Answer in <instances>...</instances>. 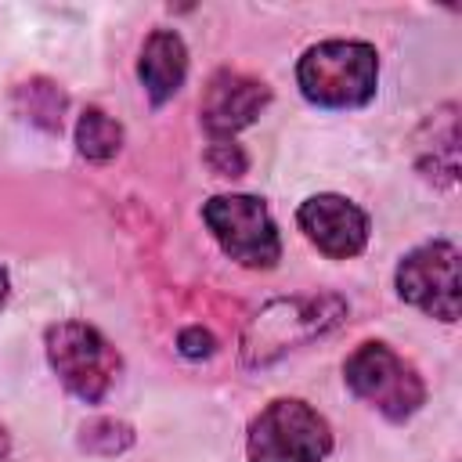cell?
Returning a JSON list of instances; mask_svg holds the SVG:
<instances>
[{
	"label": "cell",
	"instance_id": "1",
	"mask_svg": "<svg viewBox=\"0 0 462 462\" xmlns=\"http://www.w3.org/2000/svg\"><path fill=\"white\" fill-rule=\"evenodd\" d=\"M379 61L368 43L328 40L300 58L296 79L307 101L321 108H357L375 94Z\"/></svg>",
	"mask_w": 462,
	"mask_h": 462
},
{
	"label": "cell",
	"instance_id": "2",
	"mask_svg": "<svg viewBox=\"0 0 462 462\" xmlns=\"http://www.w3.org/2000/svg\"><path fill=\"white\" fill-rule=\"evenodd\" d=\"M328 422L303 401H271L249 426V462H321Z\"/></svg>",
	"mask_w": 462,
	"mask_h": 462
},
{
	"label": "cell",
	"instance_id": "3",
	"mask_svg": "<svg viewBox=\"0 0 462 462\" xmlns=\"http://www.w3.org/2000/svg\"><path fill=\"white\" fill-rule=\"evenodd\" d=\"M47 357H51V368L58 372V379L87 404L101 401L119 375V354L97 328H90L83 321L54 325L47 332Z\"/></svg>",
	"mask_w": 462,
	"mask_h": 462
},
{
	"label": "cell",
	"instance_id": "4",
	"mask_svg": "<svg viewBox=\"0 0 462 462\" xmlns=\"http://www.w3.org/2000/svg\"><path fill=\"white\" fill-rule=\"evenodd\" d=\"M343 372H346V386L361 401L379 408L386 419H408L426 397L419 372L386 343H361L346 357Z\"/></svg>",
	"mask_w": 462,
	"mask_h": 462
},
{
	"label": "cell",
	"instance_id": "5",
	"mask_svg": "<svg viewBox=\"0 0 462 462\" xmlns=\"http://www.w3.org/2000/svg\"><path fill=\"white\" fill-rule=\"evenodd\" d=\"M202 220L209 224L220 249L242 267H274L282 242L267 206L253 195H217L202 206Z\"/></svg>",
	"mask_w": 462,
	"mask_h": 462
},
{
	"label": "cell",
	"instance_id": "6",
	"mask_svg": "<svg viewBox=\"0 0 462 462\" xmlns=\"http://www.w3.org/2000/svg\"><path fill=\"white\" fill-rule=\"evenodd\" d=\"M397 292L430 318H458V249L451 242H430L411 249L397 267Z\"/></svg>",
	"mask_w": 462,
	"mask_h": 462
},
{
	"label": "cell",
	"instance_id": "7",
	"mask_svg": "<svg viewBox=\"0 0 462 462\" xmlns=\"http://www.w3.org/2000/svg\"><path fill=\"white\" fill-rule=\"evenodd\" d=\"M300 227L325 256L336 260L357 256L368 242V217L343 195H310L300 206Z\"/></svg>",
	"mask_w": 462,
	"mask_h": 462
},
{
	"label": "cell",
	"instance_id": "8",
	"mask_svg": "<svg viewBox=\"0 0 462 462\" xmlns=\"http://www.w3.org/2000/svg\"><path fill=\"white\" fill-rule=\"evenodd\" d=\"M267 105V87L260 79H249L242 72H217L209 83H206V94H202V123L209 134H235L242 126H249L260 108Z\"/></svg>",
	"mask_w": 462,
	"mask_h": 462
},
{
	"label": "cell",
	"instance_id": "9",
	"mask_svg": "<svg viewBox=\"0 0 462 462\" xmlns=\"http://www.w3.org/2000/svg\"><path fill=\"white\" fill-rule=\"evenodd\" d=\"M184 72H188V51H184L180 36L170 32V29H155L144 40V51H141V61H137V76L144 83V94L155 105L170 101L180 90Z\"/></svg>",
	"mask_w": 462,
	"mask_h": 462
},
{
	"label": "cell",
	"instance_id": "10",
	"mask_svg": "<svg viewBox=\"0 0 462 462\" xmlns=\"http://www.w3.org/2000/svg\"><path fill=\"white\" fill-rule=\"evenodd\" d=\"M76 144H79V152H83L87 159L105 162V159H112V155L119 152V144H123V126H119L112 116H105L101 108H87V112L79 116V123H76Z\"/></svg>",
	"mask_w": 462,
	"mask_h": 462
},
{
	"label": "cell",
	"instance_id": "11",
	"mask_svg": "<svg viewBox=\"0 0 462 462\" xmlns=\"http://www.w3.org/2000/svg\"><path fill=\"white\" fill-rule=\"evenodd\" d=\"M209 166H213L220 177H238V173L245 170V155L238 152V144L217 141V144L209 148Z\"/></svg>",
	"mask_w": 462,
	"mask_h": 462
},
{
	"label": "cell",
	"instance_id": "12",
	"mask_svg": "<svg viewBox=\"0 0 462 462\" xmlns=\"http://www.w3.org/2000/svg\"><path fill=\"white\" fill-rule=\"evenodd\" d=\"M177 343H180V350H184L188 357H209V354H213V336L202 332L199 325H195V328H184Z\"/></svg>",
	"mask_w": 462,
	"mask_h": 462
},
{
	"label": "cell",
	"instance_id": "13",
	"mask_svg": "<svg viewBox=\"0 0 462 462\" xmlns=\"http://www.w3.org/2000/svg\"><path fill=\"white\" fill-rule=\"evenodd\" d=\"M4 300H7V274L0 271V307H4Z\"/></svg>",
	"mask_w": 462,
	"mask_h": 462
}]
</instances>
